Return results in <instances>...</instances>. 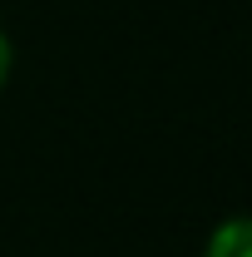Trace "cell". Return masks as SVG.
<instances>
[{"label":"cell","mask_w":252,"mask_h":257,"mask_svg":"<svg viewBox=\"0 0 252 257\" xmlns=\"http://www.w3.org/2000/svg\"><path fill=\"white\" fill-rule=\"evenodd\" d=\"M203 257H252V213L222 218V223L208 232Z\"/></svg>","instance_id":"6da1fadb"},{"label":"cell","mask_w":252,"mask_h":257,"mask_svg":"<svg viewBox=\"0 0 252 257\" xmlns=\"http://www.w3.org/2000/svg\"><path fill=\"white\" fill-rule=\"evenodd\" d=\"M10 69H15V45H10V35L0 25V89L10 84Z\"/></svg>","instance_id":"7a4b0ae2"}]
</instances>
